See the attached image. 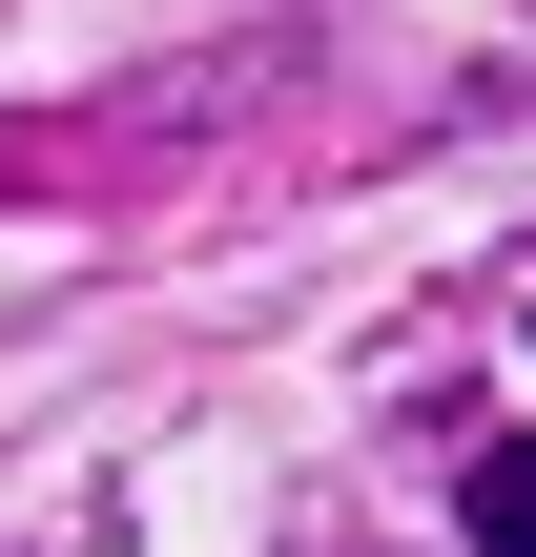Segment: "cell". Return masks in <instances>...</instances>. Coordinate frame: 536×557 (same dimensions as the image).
<instances>
[{
	"mask_svg": "<svg viewBox=\"0 0 536 557\" xmlns=\"http://www.w3.org/2000/svg\"><path fill=\"white\" fill-rule=\"evenodd\" d=\"M475 557H536V455H475Z\"/></svg>",
	"mask_w": 536,
	"mask_h": 557,
	"instance_id": "obj_1",
	"label": "cell"
}]
</instances>
